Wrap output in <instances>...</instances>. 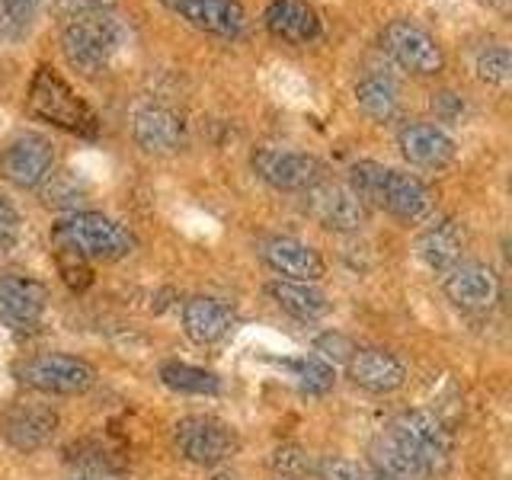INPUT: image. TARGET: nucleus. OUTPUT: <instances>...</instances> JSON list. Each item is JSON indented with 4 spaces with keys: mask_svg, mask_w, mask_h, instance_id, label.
Here are the masks:
<instances>
[{
    "mask_svg": "<svg viewBox=\"0 0 512 480\" xmlns=\"http://www.w3.org/2000/svg\"><path fill=\"white\" fill-rule=\"evenodd\" d=\"M349 189L356 192L362 202H372L407 224L429 218L432 205H436L432 189L420 176L391 170L384 164H375V160H359V164L349 167Z\"/></svg>",
    "mask_w": 512,
    "mask_h": 480,
    "instance_id": "1",
    "label": "nucleus"
},
{
    "mask_svg": "<svg viewBox=\"0 0 512 480\" xmlns=\"http://www.w3.org/2000/svg\"><path fill=\"white\" fill-rule=\"evenodd\" d=\"M122 45H125V26L116 16V7L61 20V52L71 68L84 74L103 71Z\"/></svg>",
    "mask_w": 512,
    "mask_h": 480,
    "instance_id": "2",
    "label": "nucleus"
},
{
    "mask_svg": "<svg viewBox=\"0 0 512 480\" xmlns=\"http://www.w3.org/2000/svg\"><path fill=\"white\" fill-rule=\"evenodd\" d=\"M378 436L388 439L426 480L439 477L452 458V442L442 420L429 410H404L384 426Z\"/></svg>",
    "mask_w": 512,
    "mask_h": 480,
    "instance_id": "3",
    "label": "nucleus"
},
{
    "mask_svg": "<svg viewBox=\"0 0 512 480\" xmlns=\"http://www.w3.org/2000/svg\"><path fill=\"white\" fill-rule=\"evenodd\" d=\"M52 240L58 250H71L87 263H116L135 250V234L100 212H71L55 221Z\"/></svg>",
    "mask_w": 512,
    "mask_h": 480,
    "instance_id": "4",
    "label": "nucleus"
},
{
    "mask_svg": "<svg viewBox=\"0 0 512 480\" xmlns=\"http://www.w3.org/2000/svg\"><path fill=\"white\" fill-rule=\"evenodd\" d=\"M26 106L36 119L64 128V132L80 135V138H96L100 132V119L96 112L80 100V93L52 68H39L29 84Z\"/></svg>",
    "mask_w": 512,
    "mask_h": 480,
    "instance_id": "5",
    "label": "nucleus"
},
{
    "mask_svg": "<svg viewBox=\"0 0 512 480\" xmlns=\"http://www.w3.org/2000/svg\"><path fill=\"white\" fill-rule=\"evenodd\" d=\"M381 52L388 55L397 68L416 77H432L445 68V52L432 32L413 20H391L381 29Z\"/></svg>",
    "mask_w": 512,
    "mask_h": 480,
    "instance_id": "6",
    "label": "nucleus"
},
{
    "mask_svg": "<svg viewBox=\"0 0 512 480\" xmlns=\"http://www.w3.org/2000/svg\"><path fill=\"white\" fill-rule=\"evenodd\" d=\"M16 375L26 388L39 394H84L96 384V368L77 356H64V352H42V356L26 359Z\"/></svg>",
    "mask_w": 512,
    "mask_h": 480,
    "instance_id": "7",
    "label": "nucleus"
},
{
    "mask_svg": "<svg viewBox=\"0 0 512 480\" xmlns=\"http://www.w3.org/2000/svg\"><path fill=\"white\" fill-rule=\"evenodd\" d=\"M173 445L189 464L215 468L237 452V436L218 416H186L173 429Z\"/></svg>",
    "mask_w": 512,
    "mask_h": 480,
    "instance_id": "8",
    "label": "nucleus"
},
{
    "mask_svg": "<svg viewBox=\"0 0 512 480\" xmlns=\"http://www.w3.org/2000/svg\"><path fill=\"white\" fill-rule=\"evenodd\" d=\"M55 173V144L39 132L16 135L0 151V176L16 189H39Z\"/></svg>",
    "mask_w": 512,
    "mask_h": 480,
    "instance_id": "9",
    "label": "nucleus"
},
{
    "mask_svg": "<svg viewBox=\"0 0 512 480\" xmlns=\"http://www.w3.org/2000/svg\"><path fill=\"white\" fill-rule=\"evenodd\" d=\"M304 212H308L320 228L336 231V234H356L368 221L365 202L340 183H314L304 189Z\"/></svg>",
    "mask_w": 512,
    "mask_h": 480,
    "instance_id": "10",
    "label": "nucleus"
},
{
    "mask_svg": "<svg viewBox=\"0 0 512 480\" xmlns=\"http://www.w3.org/2000/svg\"><path fill=\"white\" fill-rule=\"evenodd\" d=\"M250 164L263 183L279 192H304L324 180V164L314 154L292 148H260L253 151Z\"/></svg>",
    "mask_w": 512,
    "mask_h": 480,
    "instance_id": "11",
    "label": "nucleus"
},
{
    "mask_svg": "<svg viewBox=\"0 0 512 480\" xmlns=\"http://www.w3.org/2000/svg\"><path fill=\"white\" fill-rule=\"evenodd\" d=\"M260 260L272 269L279 272V279H288V282H320L327 276V263L324 256H320L311 244H304L298 237H288V234H269L263 237L260 244Z\"/></svg>",
    "mask_w": 512,
    "mask_h": 480,
    "instance_id": "12",
    "label": "nucleus"
},
{
    "mask_svg": "<svg viewBox=\"0 0 512 480\" xmlns=\"http://www.w3.org/2000/svg\"><path fill=\"white\" fill-rule=\"evenodd\" d=\"M48 292L45 285L20 276V272H7L0 276V324L13 330H32L45 314Z\"/></svg>",
    "mask_w": 512,
    "mask_h": 480,
    "instance_id": "13",
    "label": "nucleus"
},
{
    "mask_svg": "<svg viewBox=\"0 0 512 480\" xmlns=\"http://www.w3.org/2000/svg\"><path fill=\"white\" fill-rule=\"evenodd\" d=\"M445 295L461 311H484L500 298V279L487 263H458L445 272Z\"/></svg>",
    "mask_w": 512,
    "mask_h": 480,
    "instance_id": "14",
    "label": "nucleus"
},
{
    "mask_svg": "<svg viewBox=\"0 0 512 480\" xmlns=\"http://www.w3.org/2000/svg\"><path fill=\"white\" fill-rule=\"evenodd\" d=\"M397 148L413 167H423V170H442L452 164L458 154L455 138L448 135L445 128L429 125V122H410L400 128Z\"/></svg>",
    "mask_w": 512,
    "mask_h": 480,
    "instance_id": "15",
    "label": "nucleus"
},
{
    "mask_svg": "<svg viewBox=\"0 0 512 480\" xmlns=\"http://www.w3.org/2000/svg\"><path fill=\"white\" fill-rule=\"evenodd\" d=\"M4 439L16 452H39L58 432V413L42 404H13L0 420Z\"/></svg>",
    "mask_w": 512,
    "mask_h": 480,
    "instance_id": "16",
    "label": "nucleus"
},
{
    "mask_svg": "<svg viewBox=\"0 0 512 480\" xmlns=\"http://www.w3.org/2000/svg\"><path fill=\"white\" fill-rule=\"evenodd\" d=\"M164 4L180 20L221 39H234L247 26V13L240 7V0H164Z\"/></svg>",
    "mask_w": 512,
    "mask_h": 480,
    "instance_id": "17",
    "label": "nucleus"
},
{
    "mask_svg": "<svg viewBox=\"0 0 512 480\" xmlns=\"http://www.w3.org/2000/svg\"><path fill=\"white\" fill-rule=\"evenodd\" d=\"M263 23L288 45H311L324 36V20L308 0H269Z\"/></svg>",
    "mask_w": 512,
    "mask_h": 480,
    "instance_id": "18",
    "label": "nucleus"
},
{
    "mask_svg": "<svg viewBox=\"0 0 512 480\" xmlns=\"http://www.w3.org/2000/svg\"><path fill=\"white\" fill-rule=\"evenodd\" d=\"M135 141L148 154H176L186 144V122L170 106H144L135 112Z\"/></svg>",
    "mask_w": 512,
    "mask_h": 480,
    "instance_id": "19",
    "label": "nucleus"
},
{
    "mask_svg": "<svg viewBox=\"0 0 512 480\" xmlns=\"http://www.w3.org/2000/svg\"><path fill=\"white\" fill-rule=\"evenodd\" d=\"M346 375L352 384L372 391V394H391L407 378V368L397 356L384 349H356L346 359Z\"/></svg>",
    "mask_w": 512,
    "mask_h": 480,
    "instance_id": "20",
    "label": "nucleus"
},
{
    "mask_svg": "<svg viewBox=\"0 0 512 480\" xmlns=\"http://www.w3.org/2000/svg\"><path fill=\"white\" fill-rule=\"evenodd\" d=\"M183 330L199 346L221 343L234 330V311L218 298L196 295L183 304Z\"/></svg>",
    "mask_w": 512,
    "mask_h": 480,
    "instance_id": "21",
    "label": "nucleus"
},
{
    "mask_svg": "<svg viewBox=\"0 0 512 480\" xmlns=\"http://www.w3.org/2000/svg\"><path fill=\"white\" fill-rule=\"evenodd\" d=\"M461 250H464V234L458 228V221L445 218L439 224H432L416 240V253L432 272H448L452 266L461 263Z\"/></svg>",
    "mask_w": 512,
    "mask_h": 480,
    "instance_id": "22",
    "label": "nucleus"
},
{
    "mask_svg": "<svg viewBox=\"0 0 512 480\" xmlns=\"http://www.w3.org/2000/svg\"><path fill=\"white\" fill-rule=\"evenodd\" d=\"M266 295L279 304L285 314H292L295 320H317L327 314V295L314 288L311 282H288L276 279L266 285Z\"/></svg>",
    "mask_w": 512,
    "mask_h": 480,
    "instance_id": "23",
    "label": "nucleus"
},
{
    "mask_svg": "<svg viewBox=\"0 0 512 480\" xmlns=\"http://www.w3.org/2000/svg\"><path fill=\"white\" fill-rule=\"evenodd\" d=\"M356 103H359V109L365 112L368 119L391 122L400 112V87H397V80L388 77V74H381V71L365 74L356 84Z\"/></svg>",
    "mask_w": 512,
    "mask_h": 480,
    "instance_id": "24",
    "label": "nucleus"
},
{
    "mask_svg": "<svg viewBox=\"0 0 512 480\" xmlns=\"http://www.w3.org/2000/svg\"><path fill=\"white\" fill-rule=\"evenodd\" d=\"M39 189H42V202L45 205L64 208V212H77V208L90 199V186L80 180L77 173H68V170L52 173Z\"/></svg>",
    "mask_w": 512,
    "mask_h": 480,
    "instance_id": "25",
    "label": "nucleus"
},
{
    "mask_svg": "<svg viewBox=\"0 0 512 480\" xmlns=\"http://www.w3.org/2000/svg\"><path fill=\"white\" fill-rule=\"evenodd\" d=\"M160 381L180 394H218L221 391V381L212 372L183 365V362H170L160 368Z\"/></svg>",
    "mask_w": 512,
    "mask_h": 480,
    "instance_id": "26",
    "label": "nucleus"
},
{
    "mask_svg": "<svg viewBox=\"0 0 512 480\" xmlns=\"http://www.w3.org/2000/svg\"><path fill=\"white\" fill-rule=\"evenodd\" d=\"M474 71L477 77L490 87H506L512 77V55L506 45H487L480 48L474 58Z\"/></svg>",
    "mask_w": 512,
    "mask_h": 480,
    "instance_id": "27",
    "label": "nucleus"
},
{
    "mask_svg": "<svg viewBox=\"0 0 512 480\" xmlns=\"http://www.w3.org/2000/svg\"><path fill=\"white\" fill-rule=\"evenodd\" d=\"M285 368H292V372L301 378V388L308 391V394H327L333 388V365H327L324 359H317V356H304V359H292V362H285Z\"/></svg>",
    "mask_w": 512,
    "mask_h": 480,
    "instance_id": "28",
    "label": "nucleus"
},
{
    "mask_svg": "<svg viewBox=\"0 0 512 480\" xmlns=\"http://www.w3.org/2000/svg\"><path fill=\"white\" fill-rule=\"evenodd\" d=\"M269 464H272V471L282 474V477H301V474H311L314 471L308 452H304V448H298V445H282V448H276V452H272V458H269Z\"/></svg>",
    "mask_w": 512,
    "mask_h": 480,
    "instance_id": "29",
    "label": "nucleus"
},
{
    "mask_svg": "<svg viewBox=\"0 0 512 480\" xmlns=\"http://www.w3.org/2000/svg\"><path fill=\"white\" fill-rule=\"evenodd\" d=\"M58 269H61V279L68 282L74 292H84V288L93 282V269L90 263L84 260V256H77L71 250H58Z\"/></svg>",
    "mask_w": 512,
    "mask_h": 480,
    "instance_id": "30",
    "label": "nucleus"
},
{
    "mask_svg": "<svg viewBox=\"0 0 512 480\" xmlns=\"http://www.w3.org/2000/svg\"><path fill=\"white\" fill-rule=\"evenodd\" d=\"M314 474L320 480H365L368 468H362V464L349 458H320L314 464Z\"/></svg>",
    "mask_w": 512,
    "mask_h": 480,
    "instance_id": "31",
    "label": "nucleus"
},
{
    "mask_svg": "<svg viewBox=\"0 0 512 480\" xmlns=\"http://www.w3.org/2000/svg\"><path fill=\"white\" fill-rule=\"evenodd\" d=\"M314 349H317L324 359H333V362H343V359L352 356V352H356L352 340H346L343 333H324V336H317V340H314Z\"/></svg>",
    "mask_w": 512,
    "mask_h": 480,
    "instance_id": "32",
    "label": "nucleus"
},
{
    "mask_svg": "<svg viewBox=\"0 0 512 480\" xmlns=\"http://www.w3.org/2000/svg\"><path fill=\"white\" fill-rule=\"evenodd\" d=\"M4 4V16L16 26H29L36 20V13L42 7V0H0Z\"/></svg>",
    "mask_w": 512,
    "mask_h": 480,
    "instance_id": "33",
    "label": "nucleus"
},
{
    "mask_svg": "<svg viewBox=\"0 0 512 480\" xmlns=\"http://www.w3.org/2000/svg\"><path fill=\"white\" fill-rule=\"evenodd\" d=\"M58 16L68 20V16H80V13H96V10H112L116 0H55Z\"/></svg>",
    "mask_w": 512,
    "mask_h": 480,
    "instance_id": "34",
    "label": "nucleus"
},
{
    "mask_svg": "<svg viewBox=\"0 0 512 480\" xmlns=\"http://www.w3.org/2000/svg\"><path fill=\"white\" fill-rule=\"evenodd\" d=\"M432 109L439 112L442 119H458L461 116V109H464V103H461V96L458 93H439L436 100H432Z\"/></svg>",
    "mask_w": 512,
    "mask_h": 480,
    "instance_id": "35",
    "label": "nucleus"
},
{
    "mask_svg": "<svg viewBox=\"0 0 512 480\" xmlns=\"http://www.w3.org/2000/svg\"><path fill=\"white\" fill-rule=\"evenodd\" d=\"M16 228H20V212L10 205V199L0 196V231L16 234Z\"/></svg>",
    "mask_w": 512,
    "mask_h": 480,
    "instance_id": "36",
    "label": "nucleus"
},
{
    "mask_svg": "<svg viewBox=\"0 0 512 480\" xmlns=\"http://www.w3.org/2000/svg\"><path fill=\"white\" fill-rule=\"evenodd\" d=\"M16 247V234H7V231H0V263L7 260V256L13 253Z\"/></svg>",
    "mask_w": 512,
    "mask_h": 480,
    "instance_id": "37",
    "label": "nucleus"
},
{
    "mask_svg": "<svg viewBox=\"0 0 512 480\" xmlns=\"http://www.w3.org/2000/svg\"><path fill=\"white\" fill-rule=\"evenodd\" d=\"M365 480H394V477H384V474H378V471H372V468H368Z\"/></svg>",
    "mask_w": 512,
    "mask_h": 480,
    "instance_id": "38",
    "label": "nucleus"
},
{
    "mask_svg": "<svg viewBox=\"0 0 512 480\" xmlns=\"http://www.w3.org/2000/svg\"><path fill=\"white\" fill-rule=\"evenodd\" d=\"M74 480H103V477H96V474H84V477H74Z\"/></svg>",
    "mask_w": 512,
    "mask_h": 480,
    "instance_id": "39",
    "label": "nucleus"
},
{
    "mask_svg": "<svg viewBox=\"0 0 512 480\" xmlns=\"http://www.w3.org/2000/svg\"><path fill=\"white\" fill-rule=\"evenodd\" d=\"M4 20H7V16H4V4H0V26H4Z\"/></svg>",
    "mask_w": 512,
    "mask_h": 480,
    "instance_id": "40",
    "label": "nucleus"
},
{
    "mask_svg": "<svg viewBox=\"0 0 512 480\" xmlns=\"http://www.w3.org/2000/svg\"><path fill=\"white\" fill-rule=\"evenodd\" d=\"M215 480H234V477H224V474H221V477H215Z\"/></svg>",
    "mask_w": 512,
    "mask_h": 480,
    "instance_id": "41",
    "label": "nucleus"
}]
</instances>
